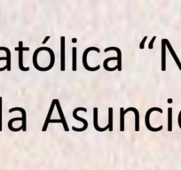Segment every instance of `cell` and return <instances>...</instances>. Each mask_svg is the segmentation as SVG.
<instances>
[{"mask_svg": "<svg viewBox=\"0 0 181 170\" xmlns=\"http://www.w3.org/2000/svg\"><path fill=\"white\" fill-rule=\"evenodd\" d=\"M91 51H94V52H96V53H100V50L99 48H97V47H88L86 50H84V52L83 53V66H84V67L86 70L90 71V72H94V71H98L100 68V66L98 65L97 66H95V67H90V66H89L88 62H87V55Z\"/></svg>", "mask_w": 181, "mask_h": 170, "instance_id": "cell-2", "label": "cell"}, {"mask_svg": "<svg viewBox=\"0 0 181 170\" xmlns=\"http://www.w3.org/2000/svg\"><path fill=\"white\" fill-rule=\"evenodd\" d=\"M16 120H21V117L13 118V119H11V120L8 121V129L11 131H13V132H18V131L20 130H22V128H21V127L17 128V129H15V128H13V123L14 121H16Z\"/></svg>", "mask_w": 181, "mask_h": 170, "instance_id": "cell-16", "label": "cell"}, {"mask_svg": "<svg viewBox=\"0 0 181 170\" xmlns=\"http://www.w3.org/2000/svg\"><path fill=\"white\" fill-rule=\"evenodd\" d=\"M108 130L110 132L113 131V108H108Z\"/></svg>", "mask_w": 181, "mask_h": 170, "instance_id": "cell-18", "label": "cell"}, {"mask_svg": "<svg viewBox=\"0 0 181 170\" xmlns=\"http://www.w3.org/2000/svg\"><path fill=\"white\" fill-rule=\"evenodd\" d=\"M109 51H116L117 53V70L122 71V52L118 47H107L104 50L105 53H107Z\"/></svg>", "mask_w": 181, "mask_h": 170, "instance_id": "cell-8", "label": "cell"}, {"mask_svg": "<svg viewBox=\"0 0 181 170\" xmlns=\"http://www.w3.org/2000/svg\"><path fill=\"white\" fill-rule=\"evenodd\" d=\"M3 98L0 97V132L3 130Z\"/></svg>", "mask_w": 181, "mask_h": 170, "instance_id": "cell-20", "label": "cell"}, {"mask_svg": "<svg viewBox=\"0 0 181 170\" xmlns=\"http://www.w3.org/2000/svg\"><path fill=\"white\" fill-rule=\"evenodd\" d=\"M167 102H168L169 104H171L172 102H173V100H172V98H168V100H167Z\"/></svg>", "mask_w": 181, "mask_h": 170, "instance_id": "cell-26", "label": "cell"}, {"mask_svg": "<svg viewBox=\"0 0 181 170\" xmlns=\"http://www.w3.org/2000/svg\"><path fill=\"white\" fill-rule=\"evenodd\" d=\"M164 41H165V44H166V47L169 49V53L171 54V56H172V58H173V59L175 60V62H176V64L178 66V67L179 68V70L181 71V61L179 60V59L178 58V56H177V54L175 53V51H174V49L172 48V46H171V44H170V43H169V41L168 39H166V38H164Z\"/></svg>", "mask_w": 181, "mask_h": 170, "instance_id": "cell-9", "label": "cell"}, {"mask_svg": "<svg viewBox=\"0 0 181 170\" xmlns=\"http://www.w3.org/2000/svg\"><path fill=\"white\" fill-rule=\"evenodd\" d=\"M77 42V38H73V39H72V43H76Z\"/></svg>", "mask_w": 181, "mask_h": 170, "instance_id": "cell-27", "label": "cell"}, {"mask_svg": "<svg viewBox=\"0 0 181 170\" xmlns=\"http://www.w3.org/2000/svg\"><path fill=\"white\" fill-rule=\"evenodd\" d=\"M79 111H83V112H87V109L85 108V107H77L76 109H74V111H73V118L75 119V120H77L79 121H81V122H83L84 123V127L83 128H81V129H77V128H76V127H72V130L74 131H77V132H82V131H84L87 130V128H88V121L85 120V119H84V118L80 117V116H78L77 115V112Z\"/></svg>", "mask_w": 181, "mask_h": 170, "instance_id": "cell-3", "label": "cell"}, {"mask_svg": "<svg viewBox=\"0 0 181 170\" xmlns=\"http://www.w3.org/2000/svg\"><path fill=\"white\" fill-rule=\"evenodd\" d=\"M55 105H56L57 110H58V113H59V114H60V116H61V121H62V126H63V128H64V130L66 131V132H67V131L69 130V129H68L67 123V121H66V119H65L64 114H63L61 105L60 104V101H59L58 99H56V98H55Z\"/></svg>", "mask_w": 181, "mask_h": 170, "instance_id": "cell-6", "label": "cell"}, {"mask_svg": "<svg viewBox=\"0 0 181 170\" xmlns=\"http://www.w3.org/2000/svg\"><path fill=\"white\" fill-rule=\"evenodd\" d=\"M93 126L94 129L99 132H104L108 130V126H106L105 128H100L98 124V107L93 108Z\"/></svg>", "mask_w": 181, "mask_h": 170, "instance_id": "cell-10", "label": "cell"}, {"mask_svg": "<svg viewBox=\"0 0 181 170\" xmlns=\"http://www.w3.org/2000/svg\"><path fill=\"white\" fill-rule=\"evenodd\" d=\"M61 71H65V37H61Z\"/></svg>", "mask_w": 181, "mask_h": 170, "instance_id": "cell-11", "label": "cell"}, {"mask_svg": "<svg viewBox=\"0 0 181 170\" xmlns=\"http://www.w3.org/2000/svg\"><path fill=\"white\" fill-rule=\"evenodd\" d=\"M124 108L121 107L120 108V131H124Z\"/></svg>", "mask_w": 181, "mask_h": 170, "instance_id": "cell-17", "label": "cell"}, {"mask_svg": "<svg viewBox=\"0 0 181 170\" xmlns=\"http://www.w3.org/2000/svg\"><path fill=\"white\" fill-rule=\"evenodd\" d=\"M15 51L19 52V68L20 70L23 71V72H27L29 70V67H25L23 66V51H29V47H23V42L20 41L19 42V47H16L14 49Z\"/></svg>", "mask_w": 181, "mask_h": 170, "instance_id": "cell-4", "label": "cell"}, {"mask_svg": "<svg viewBox=\"0 0 181 170\" xmlns=\"http://www.w3.org/2000/svg\"><path fill=\"white\" fill-rule=\"evenodd\" d=\"M77 47L72 48V70L77 71Z\"/></svg>", "mask_w": 181, "mask_h": 170, "instance_id": "cell-15", "label": "cell"}, {"mask_svg": "<svg viewBox=\"0 0 181 170\" xmlns=\"http://www.w3.org/2000/svg\"><path fill=\"white\" fill-rule=\"evenodd\" d=\"M0 51H5L6 53V70L7 71H11V52L7 47H4L1 46L0 47Z\"/></svg>", "mask_w": 181, "mask_h": 170, "instance_id": "cell-14", "label": "cell"}, {"mask_svg": "<svg viewBox=\"0 0 181 170\" xmlns=\"http://www.w3.org/2000/svg\"><path fill=\"white\" fill-rule=\"evenodd\" d=\"M162 71H166V44L164 39L162 40Z\"/></svg>", "mask_w": 181, "mask_h": 170, "instance_id": "cell-13", "label": "cell"}, {"mask_svg": "<svg viewBox=\"0 0 181 170\" xmlns=\"http://www.w3.org/2000/svg\"><path fill=\"white\" fill-rule=\"evenodd\" d=\"M15 111H20L21 113V122H22V125H21V128H22V130L25 131L27 130V114H26V110L22 107H13V108H11L9 110V113H13V112H15Z\"/></svg>", "mask_w": 181, "mask_h": 170, "instance_id": "cell-5", "label": "cell"}, {"mask_svg": "<svg viewBox=\"0 0 181 170\" xmlns=\"http://www.w3.org/2000/svg\"><path fill=\"white\" fill-rule=\"evenodd\" d=\"M50 123H61L62 124V121H61V120H51Z\"/></svg>", "mask_w": 181, "mask_h": 170, "instance_id": "cell-24", "label": "cell"}, {"mask_svg": "<svg viewBox=\"0 0 181 170\" xmlns=\"http://www.w3.org/2000/svg\"><path fill=\"white\" fill-rule=\"evenodd\" d=\"M54 106H55V99L52 100L51 106H50V109H49V111H48V114H47V116H46L44 124V127H43V129H42V131H43V132H45V131L47 130L48 125H49L50 120H51V116H52V112H53V110H54Z\"/></svg>", "mask_w": 181, "mask_h": 170, "instance_id": "cell-12", "label": "cell"}, {"mask_svg": "<svg viewBox=\"0 0 181 170\" xmlns=\"http://www.w3.org/2000/svg\"><path fill=\"white\" fill-rule=\"evenodd\" d=\"M50 38H51V37H50V36H47V37H45V38L44 39V41H43V43H44H44H47V41L50 39Z\"/></svg>", "mask_w": 181, "mask_h": 170, "instance_id": "cell-25", "label": "cell"}, {"mask_svg": "<svg viewBox=\"0 0 181 170\" xmlns=\"http://www.w3.org/2000/svg\"><path fill=\"white\" fill-rule=\"evenodd\" d=\"M0 60H5V61H6V57H0ZM5 70H6V66H4V67H1V68H0V72L5 71Z\"/></svg>", "mask_w": 181, "mask_h": 170, "instance_id": "cell-23", "label": "cell"}, {"mask_svg": "<svg viewBox=\"0 0 181 170\" xmlns=\"http://www.w3.org/2000/svg\"><path fill=\"white\" fill-rule=\"evenodd\" d=\"M158 112V113H160V114H163V109H161V108H159V107H152V108H150V109H148L147 110V112L146 113V115H145V124H146V129L148 130L152 131V132H158V131H161L163 130V125L162 126H159L158 128H153L151 125H150V121H149V118H150V115H151V114L153 113V112Z\"/></svg>", "mask_w": 181, "mask_h": 170, "instance_id": "cell-1", "label": "cell"}, {"mask_svg": "<svg viewBox=\"0 0 181 170\" xmlns=\"http://www.w3.org/2000/svg\"><path fill=\"white\" fill-rule=\"evenodd\" d=\"M133 112L135 114V131L139 132L140 128V113L139 110L135 107H128L127 109H124V114L128 113V112Z\"/></svg>", "mask_w": 181, "mask_h": 170, "instance_id": "cell-7", "label": "cell"}, {"mask_svg": "<svg viewBox=\"0 0 181 170\" xmlns=\"http://www.w3.org/2000/svg\"><path fill=\"white\" fill-rule=\"evenodd\" d=\"M146 40H147V36H146V37H143L142 41H141V43H140V49L143 50V49L145 48V43H146Z\"/></svg>", "mask_w": 181, "mask_h": 170, "instance_id": "cell-22", "label": "cell"}, {"mask_svg": "<svg viewBox=\"0 0 181 170\" xmlns=\"http://www.w3.org/2000/svg\"><path fill=\"white\" fill-rule=\"evenodd\" d=\"M168 131H172V108H168Z\"/></svg>", "mask_w": 181, "mask_h": 170, "instance_id": "cell-19", "label": "cell"}, {"mask_svg": "<svg viewBox=\"0 0 181 170\" xmlns=\"http://www.w3.org/2000/svg\"><path fill=\"white\" fill-rule=\"evenodd\" d=\"M155 39H156V36L153 37V38H152L151 41H150V43H149V44H148V49L152 50V49L154 48V43H155Z\"/></svg>", "mask_w": 181, "mask_h": 170, "instance_id": "cell-21", "label": "cell"}]
</instances>
